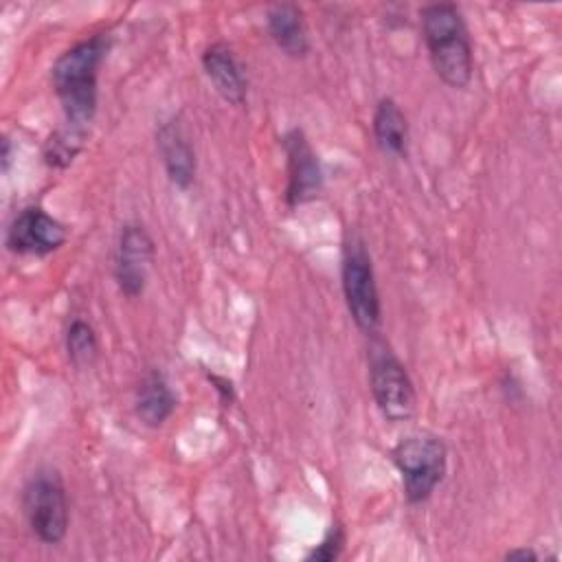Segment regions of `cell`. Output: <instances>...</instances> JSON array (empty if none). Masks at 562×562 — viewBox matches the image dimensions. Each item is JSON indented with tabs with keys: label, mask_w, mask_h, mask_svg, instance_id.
Wrapping results in <instances>:
<instances>
[{
	"label": "cell",
	"mask_w": 562,
	"mask_h": 562,
	"mask_svg": "<svg viewBox=\"0 0 562 562\" xmlns=\"http://www.w3.org/2000/svg\"><path fill=\"white\" fill-rule=\"evenodd\" d=\"M11 165V140L4 136L2 138V171H7Z\"/></svg>",
	"instance_id": "d6986e66"
},
{
	"label": "cell",
	"mask_w": 562,
	"mask_h": 562,
	"mask_svg": "<svg viewBox=\"0 0 562 562\" xmlns=\"http://www.w3.org/2000/svg\"><path fill=\"white\" fill-rule=\"evenodd\" d=\"M422 37L437 77L450 88L472 79V42L454 2H430L419 11Z\"/></svg>",
	"instance_id": "7a4b0ae2"
},
{
	"label": "cell",
	"mask_w": 562,
	"mask_h": 562,
	"mask_svg": "<svg viewBox=\"0 0 562 562\" xmlns=\"http://www.w3.org/2000/svg\"><path fill=\"white\" fill-rule=\"evenodd\" d=\"M342 547H345V529L340 527V522H334L325 531L323 540L305 555V560H310V562H334V560L340 558Z\"/></svg>",
	"instance_id": "2e32d148"
},
{
	"label": "cell",
	"mask_w": 562,
	"mask_h": 562,
	"mask_svg": "<svg viewBox=\"0 0 562 562\" xmlns=\"http://www.w3.org/2000/svg\"><path fill=\"white\" fill-rule=\"evenodd\" d=\"M176 393L171 391L167 378L158 371L151 369L143 375L138 389H136V397H134V413L136 417L149 426V428H158L162 426L176 411Z\"/></svg>",
	"instance_id": "4fadbf2b"
},
{
	"label": "cell",
	"mask_w": 562,
	"mask_h": 562,
	"mask_svg": "<svg viewBox=\"0 0 562 562\" xmlns=\"http://www.w3.org/2000/svg\"><path fill=\"white\" fill-rule=\"evenodd\" d=\"M66 351H68V360L72 367L77 369H88L94 364L97 356H99V338L94 327L83 321V318H75L68 329H66Z\"/></svg>",
	"instance_id": "9a60e30c"
},
{
	"label": "cell",
	"mask_w": 562,
	"mask_h": 562,
	"mask_svg": "<svg viewBox=\"0 0 562 562\" xmlns=\"http://www.w3.org/2000/svg\"><path fill=\"white\" fill-rule=\"evenodd\" d=\"M154 239L143 224H123L114 250V279L119 290L136 299L147 285V274L154 261Z\"/></svg>",
	"instance_id": "52a82bcc"
},
{
	"label": "cell",
	"mask_w": 562,
	"mask_h": 562,
	"mask_svg": "<svg viewBox=\"0 0 562 562\" xmlns=\"http://www.w3.org/2000/svg\"><path fill=\"white\" fill-rule=\"evenodd\" d=\"M202 68L215 92L231 105H241L248 92V79L233 48L224 42H213L202 53Z\"/></svg>",
	"instance_id": "8fae6325"
},
{
	"label": "cell",
	"mask_w": 562,
	"mask_h": 562,
	"mask_svg": "<svg viewBox=\"0 0 562 562\" xmlns=\"http://www.w3.org/2000/svg\"><path fill=\"white\" fill-rule=\"evenodd\" d=\"M283 151L288 158L285 204L294 209L314 200L323 191V169L307 136L299 127L285 132Z\"/></svg>",
	"instance_id": "9c48e42d"
},
{
	"label": "cell",
	"mask_w": 562,
	"mask_h": 562,
	"mask_svg": "<svg viewBox=\"0 0 562 562\" xmlns=\"http://www.w3.org/2000/svg\"><path fill=\"white\" fill-rule=\"evenodd\" d=\"M211 382L215 384L217 393L222 395V402H224V404H231V402H233V397H235L231 380H226V378H217V375H211Z\"/></svg>",
	"instance_id": "e0dca14e"
},
{
	"label": "cell",
	"mask_w": 562,
	"mask_h": 562,
	"mask_svg": "<svg viewBox=\"0 0 562 562\" xmlns=\"http://www.w3.org/2000/svg\"><path fill=\"white\" fill-rule=\"evenodd\" d=\"M68 239L66 226L42 206L22 209L9 224L4 244L15 255L44 257L61 248Z\"/></svg>",
	"instance_id": "ba28073f"
},
{
	"label": "cell",
	"mask_w": 562,
	"mask_h": 562,
	"mask_svg": "<svg viewBox=\"0 0 562 562\" xmlns=\"http://www.w3.org/2000/svg\"><path fill=\"white\" fill-rule=\"evenodd\" d=\"M156 147L167 178L178 189H189L195 180V151L180 114H171L156 130Z\"/></svg>",
	"instance_id": "30bf717a"
},
{
	"label": "cell",
	"mask_w": 562,
	"mask_h": 562,
	"mask_svg": "<svg viewBox=\"0 0 562 562\" xmlns=\"http://www.w3.org/2000/svg\"><path fill=\"white\" fill-rule=\"evenodd\" d=\"M505 560H538V553L531 547H520V549L507 551Z\"/></svg>",
	"instance_id": "ac0fdd59"
},
{
	"label": "cell",
	"mask_w": 562,
	"mask_h": 562,
	"mask_svg": "<svg viewBox=\"0 0 562 562\" xmlns=\"http://www.w3.org/2000/svg\"><path fill=\"white\" fill-rule=\"evenodd\" d=\"M369 384L384 419L404 422L413 417L417 402L413 380L400 358L378 340L369 351Z\"/></svg>",
	"instance_id": "8992f818"
},
{
	"label": "cell",
	"mask_w": 562,
	"mask_h": 562,
	"mask_svg": "<svg viewBox=\"0 0 562 562\" xmlns=\"http://www.w3.org/2000/svg\"><path fill=\"white\" fill-rule=\"evenodd\" d=\"M340 283L347 310L356 327L373 336L382 321V305L371 255L358 235H349V239L345 241Z\"/></svg>",
	"instance_id": "5b68a950"
},
{
	"label": "cell",
	"mask_w": 562,
	"mask_h": 562,
	"mask_svg": "<svg viewBox=\"0 0 562 562\" xmlns=\"http://www.w3.org/2000/svg\"><path fill=\"white\" fill-rule=\"evenodd\" d=\"M371 127L373 138L384 154L393 158H404L408 154V123L402 108L391 97L378 101Z\"/></svg>",
	"instance_id": "5bb4252c"
},
{
	"label": "cell",
	"mask_w": 562,
	"mask_h": 562,
	"mask_svg": "<svg viewBox=\"0 0 562 562\" xmlns=\"http://www.w3.org/2000/svg\"><path fill=\"white\" fill-rule=\"evenodd\" d=\"M110 50V35L94 33L68 50H64L53 68L50 79L55 94L61 103L64 127L86 136L90 134V125L97 114L99 101V68Z\"/></svg>",
	"instance_id": "6da1fadb"
},
{
	"label": "cell",
	"mask_w": 562,
	"mask_h": 562,
	"mask_svg": "<svg viewBox=\"0 0 562 562\" xmlns=\"http://www.w3.org/2000/svg\"><path fill=\"white\" fill-rule=\"evenodd\" d=\"M393 463L402 476L404 496L411 505L430 498L448 470V448L435 435H411L402 439L393 452Z\"/></svg>",
	"instance_id": "3957f363"
},
{
	"label": "cell",
	"mask_w": 562,
	"mask_h": 562,
	"mask_svg": "<svg viewBox=\"0 0 562 562\" xmlns=\"http://www.w3.org/2000/svg\"><path fill=\"white\" fill-rule=\"evenodd\" d=\"M22 509L33 536L44 544H59L68 531V496L57 470L42 468L22 490Z\"/></svg>",
	"instance_id": "277c9868"
},
{
	"label": "cell",
	"mask_w": 562,
	"mask_h": 562,
	"mask_svg": "<svg viewBox=\"0 0 562 562\" xmlns=\"http://www.w3.org/2000/svg\"><path fill=\"white\" fill-rule=\"evenodd\" d=\"M266 26L277 44V48L292 57L301 59L310 53V33L305 24L303 9L294 2H277L266 13Z\"/></svg>",
	"instance_id": "7c38bea8"
}]
</instances>
